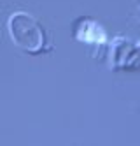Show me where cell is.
<instances>
[{"label": "cell", "mask_w": 140, "mask_h": 146, "mask_svg": "<svg viewBox=\"0 0 140 146\" xmlns=\"http://www.w3.org/2000/svg\"><path fill=\"white\" fill-rule=\"evenodd\" d=\"M7 30H9L11 40L19 49L26 51V53L35 55L46 48L44 28H42V25L34 16L25 13V11H18V13L9 16Z\"/></svg>", "instance_id": "cell-1"}]
</instances>
